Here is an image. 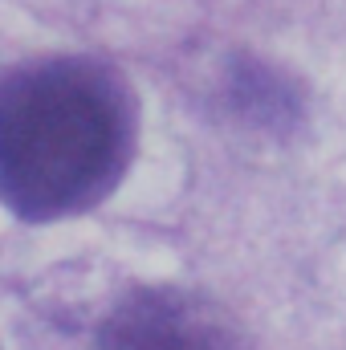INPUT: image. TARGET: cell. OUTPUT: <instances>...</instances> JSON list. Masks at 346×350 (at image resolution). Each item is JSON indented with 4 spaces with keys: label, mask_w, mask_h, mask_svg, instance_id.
<instances>
[{
    "label": "cell",
    "mask_w": 346,
    "mask_h": 350,
    "mask_svg": "<svg viewBox=\"0 0 346 350\" xmlns=\"http://www.w3.org/2000/svg\"><path fill=\"white\" fill-rule=\"evenodd\" d=\"M135 155V98L90 57H41L0 74V204L62 220L102 204Z\"/></svg>",
    "instance_id": "6da1fadb"
},
{
    "label": "cell",
    "mask_w": 346,
    "mask_h": 350,
    "mask_svg": "<svg viewBox=\"0 0 346 350\" xmlns=\"http://www.w3.org/2000/svg\"><path fill=\"white\" fill-rule=\"evenodd\" d=\"M94 350H237V338L200 301L155 289L122 301L98 330Z\"/></svg>",
    "instance_id": "7a4b0ae2"
},
{
    "label": "cell",
    "mask_w": 346,
    "mask_h": 350,
    "mask_svg": "<svg viewBox=\"0 0 346 350\" xmlns=\"http://www.w3.org/2000/svg\"><path fill=\"white\" fill-rule=\"evenodd\" d=\"M228 106L237 118H245L257 131H289L302 114V98L293 82L277 70H269L265 62L253 57H237L228 70Z\"/></svg>",
    "instance_id": "3957f363"
}]
</instances>
